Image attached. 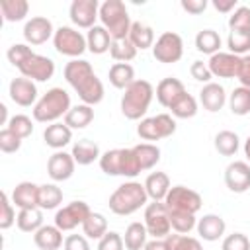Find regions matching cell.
Returning a JSON list of instances; mask_svg holds the SVG:
<instances>
[{"instance_id":"obj_1","label":"cell","mask_w":250,"mask_h":250,"mask_svg":"<svg viewBox=\"0 0 250 250\" xmlns=\"http://www.w3.org/2000/svg\"><path fill=\"white\" fill-rule=\"evenodd\" d=\"M64 80L72 86V90L78 94L82 104L86 105H96L104 100V84L96 76L92 64L84 59H72L70 62L64 64L62 70Z\"/></svg>"},{"instance_id":"obj_2","label":"cell","mask_w":250,"mask_h":250,"mask_svg":"<svg viewBox=\"0 0 250 250\" xmlns=\"http://www.w3.org/2000/svg\"><path fill=\"white\" fill-rule=\"evenodd\" d=\"M146 201H148V195H146L145 184L131 180L115 188V191L109 195L107 205L111 213L119 217H127L139 211L141 207H146Z\"/></svg>"},{"instance_id":"obj_3","label":"cell","mask_w":250,"mask_h":250,"mask_svg":"<svg viewBox=\"0 0 250 250\" xmlns=\"http://www.w3.org/2000/svg\"><path fill=\"white\" fill-rule=\"evenodd\" d=\"M152 98H154L152 84L143 78L135 80L131 86L125 88V92L121 96V113L131 121H139L148 111Z\"/></svg>"},{"instance_id":"obj_4","label":"cell","mask_w":250,"mask_h":250,"mask_svg":"<svg viewBox=\"0 0 250 250\" xmlns=\"http://www.w3.org/2000/svg\"><path fill=\"white\" fill-rule=\"evenodd\" d=\"M70 96L66 90L55 86L51 90H47L37 104L33 105V119L39 123H57L61 117H64L70 109Z\"/></svg>"},{"instance_id":"obj_5","label":"cell","mask_w":250,"mask_h":250,"mask_svg":"<svg viewBox=\"0 0 250 250\" xmlns=\"http://www.w3.org/2000/svg\"><path fill=\"white\" fill-rule=\"evenodd\" d=\"M100 21L111 35V41H121L129 37L131 18L125 2L121 0H105L100 4Z\"/></svg>"},{"instance_id":"obj_6","label":"cell","mask_w":250,"mask_h":250,"mask_svg":"<svg viewBox=\"0 0 250 250\" xmlns=\"http://www.w3.org/2000/svg\"><path fill=\"white\" fill-rule=\"evenodd\" d=\"M100 168L107 176H125V178H135V176H139L143 172L133 148H111V150H105L100 156Z\"/></svg>"},{"instance_id":"obj_7","label":"cell","mask_w":250,"mask_h":250,"mask_svg":"<svg viewBox=\"0 0 250 250\" xmlns=\"http://www.w3.org/2000/svg\"><path fill=\"white\" fill-rule=\"evenodd\" d=\"M176 133V119L170 113H158L154 117H145L137 125V135L143 141H160Z\"/></svg>"},{"instance_id":"obj_8","label":"cell","mask_w":250,"mask_h":250,"mask_svg":"<svg viewBox=\"0 0 250 250\" xmlns=\"http://www.w3.org/2000/svg\"><path fill=\"white\" fill-rule=\"evenodd\" d=\"M53 45H55L59 55H64L70 59H80V55L88 49L86 37L70 25H61L59 29H55Z\"/></svg>"},{"instance_id":"obj_9","label":"cell","mask_w":250,"mask_h":250,"mask_svg":"<svg viewBox=\"0 0 250 250\" xmlns=\"http://www.w3.org/2000/svg\"><path fill=\"white\" fill-rule=\"evenodd\" d=\"M164 205L168 211H180V213H189V215H195L201 205H203V199L201 195L191 189V188H186V186H172L168 195L164 197Z\"/></svg>"},{"instance_id":"obj_10","label":"cell","mask_w":250,"mask_h":250,"mask_svg":"<svg viewBox=\"0 0 250 250\" xmlns=\"http://www.w3.org/2000/svg\"><path fill=\"white\" fill-rule=\"evenodd\" d=\"M145 227L152 238H166L172 232L170 215L164 201H152L145 207Z\"/></svg>"},{"instance_id":"obj_11","label":"cell","mask_w":250,"mask_h":250,"mask_svg":"<svg viewBox=\"0 0 250 250\" xmlns=\"http://www.w3.org/2000/svg\"><path fill=\"white\" fill-rule=\"evenodd\" d=\"M16 68L21 72V76H25V78H29L33 82H47L55 74V62L49 57L37 55L33 51Z\"/></svg>"},{"instance_id":"obj_12","label":"cell","mask_w":250,"mask_h":250,"mask_svg":"<svg viewBox=\"0 0 250 250\" xmlns=\"http://www.w3.org/2000/svg\"><path fill=\"white\" fill-rule=\"evenodd\" d=\"M184 55V41L176 31H164L152 45V57L158 62L172 64L178 62Z\"/></svg>"},{"instance_id":"obj_13","label":"cell","mask_w":250,"mask_h":250,"mask_svg":"<svg viewBox=\"0 0 250 250\" xmlns=\"http://www.w3.org/2000/svg\"><path fill=\"white\" fill-rule=\"evenodd\" d=\"M92 213L90 205L86 201H70L68 205L57 209L55 213V227H59L62 232L66 230H74L78 225L82 227L84 221L88 219V215Z\"/></svg>"},{"instance_id":"obj_14","label":"cell","mask_w":250,"mask_h":250,"mask_svg":"<svg viewBox=\"0 0 250 250\" xmlns=\"http://www.w3.org/2000/svg\"><path fill=\"white\" fill-rule=\"evenodd\" d=\"M68 16L76 27L92 29L96 25V20L100 18V2L98 0H72L68 8Z\"/></svg>"},{"instance_id":"obj_15","label":"cell","mask_w":250,"mask_h":250,"mask_svg":"<svg viewBox=\"0 0 250 250\" xmlns=\"http://www.w3.org/2000/svg\"><path fill=\"white\" fill-rule=\"evenodd\" d=\"M21 33H23V39L27 45H43L55 35V29H53V23L49 18L33 16L31 20L25 21Z\"/></svg>"},{"instance_id":"obj_16","label":"cell","mask_w":250,"mask_h":250,"mask_svg":"<svg viewBox=\"0 0 250 250\" xmlns=\"http://www.w3.org/2000/svg\"><path fill=\"white\" fill-rule=\"evenodd\" d=\"M74 168H76V162L72 158L70 152H64V150H57L49 156L47 160V174L53 182H66L72 178L74 174Z\"/></svg>"},{"instance_id":"obj_17","label":"cell","mask_w":250,"mask_h":250,"mask_svg":"<svg viewBox=\"0 0 250 250\" xmlns=\"http://www.w3.org/2000/svg\"><path fill=\"white\" fill-rule=\"evenodd\" d=\"M225 184L232 193H244L250 189V164L234 160L225 168Z\"/></svg>"},{"instance_id":"obj_18","label":"cell","mask_w":250,"mask_h":250,"mask_svg":"<svg viewBox=\"0 0 250 250\" xmlns=\"http://www.w3.org/2000/svg\"><path fill=\"white\" fill-rule=\"evenodd\" d=\"M8 94H10V100L16 104V105H21V107H29V105H35L37 104V86L33 80L25 78V76H18L10 82V88H8Z\"/></svg>"},{"instance_id":"obj_19","label":"cell","mask_w":250,"mask_h":250,"mask_svg":"<svg viewBox=\"0 0 250 250\" xmlns=\"http://www.w3.org/2000/svg\"><path fill=\"white\" fill-rule=\"evenodd\" d=\"M207 66H209L211 74L217 76V78H236L238 66H240V57L232 55V53L219 51L213 57H209Z\"/></svg>"},{"instance_id":"obj_20","label":"cell","mask_w":250,"mask_h":250,"mask_svg":"<svg viewBox=\"0 0 250 250\" xmlns=\"http://www.w3.org/2000/svg\"><path fill=\"white\" fill-rule=\"evenodd\" d=\"M195 229H197L199 238H203V240H207V242H215V240H219V238L225 234L227 223H225V219H223L221 215L207 213V215H203L201 219H197Z\"/></svg>"},{"instance_id":"obj_21","label":"cell","mask_w":250,"mask_h":250,"mask_svg":"<svg viewBox=\"0 0 250 250\" xmlns=\"http://www.w3.org/2000/svg\"><path fill=\"white\" fill-rule=\"evenodd\" d=\"M186 92V86L182 80L174 78V76H168V78H162L158 84H156V100L162 107H170L182 94Z\"/></svg>"},{"instance_id":"obj_22","label":"cell","mask_w":250,"mask_h":250,"mask_svg":"<svg viewBox=\"0 0 250 250\" xmlns=\"http://www.w3.org/2000/svg\"><path fill=\"white\" fill-rule=\"evenodd\" d=\"M12 203L20 209L39 207V186L33 182H20L12 189Z\"/></svg>"},{"instance_id":"obj_23","label":"cell","mask_w":250,"mask_h":250,"mask_svg":"<svg viewBox=\"0 0 250 250\" xmlns=\"http://www.w3.org/2000/svg\"><path fill=\"white\" fill-rule=\"evenodd\" d=\"M199 104L203 105V109L215 113L219 109H223V105L227 104V92L221 84L217 82H209L199 90Z\"/></svg>"},{"instance_id":"obj_24","label":"cell","mask_w":250,"mask_h":250,"mask_svg":"<svg viewBox=\"0 0 250 250\" xmlns=\"http://www.w3.org/2000/svg\"><path fill=\"white\" fill-rule=\"evenodd\" d=\"M43 141L47 146L55 148V150H62L70 141H72V129L62 121H57V123H51L45 127L43 131Z\"/></svg>"},{"instance_id":"obj_25","label":"cell","mask_w":250,"mask_h":250,"mask_svg":"<svg viewBox=\"0 0 250 250\" xmlns=\"http://www.w3.org/2000/svg\"><path fill=\"white\" fill-rule=\"evenodd\" d=\"M70 154H72V158H74V162L78 166H88L94 160H100V156H102L98 143H94L92 139H78V141H74Z\"/></svg>"},{"instance_id":"obj_26","label":"cell","mask_w":250,"mask_h":250,"mask_svg":"<svg viewBox=\"0 0 250 250\" xmlns=\"http://www.w3.org/2000/svg\"><path fill=\"white\" fill-rule=\"evenodd\" d=\"M33 242L39 250H59L64 240H62V230L55 225H43L35 234Z\"/></svg>"},{"instance_id":"obj_27","label":"cell","mask_w":250,"mask_h":250,"mask_svg":"<svg viewBox=\"0 0 250 250\" xmlns=\"http://www.w3.org/2000/svg\"><path fill=\"white\" fill-rule=\"evenodd\" d=\"M170 178L166 172H150L145 180V189L148 199L152 201H164V197L170 191Z\"/></svg>"},{"instance_id":"obj_28","label":"cell","mask_w":250,"mask_h":250,"mask_svg":"<svg viewBox=\"0 0 250 250\" xmlns=\"http://www.w3.org/2000/svg\"><path fill=\"white\" fill-rule=\"evenodd\" d=\"M107 78H109V84L117 90H125L127 86H131L137 80L135 78V68L129 62H113L109 66Z\"/></svg>"},{"instance_id":"obj_29","label":"cell","mask_w":250,"mask_h":250,"mask_svg":"<svg viewBox=\"0 0 250 250\" xmlns=\"http://www.w3.org/2000/svg\"><path fill=\"white\" fill-rule=\"evenodd\" d=\"M86 45H88V51L94 53V55H104L109 51L111 47V35L107 33V29L104 25H94L92 29H88V35H86Z\"/></svg>"},{"instance_id":"obj_30","label":"cell","mask_w":250,"mask_h":250,"mask_svg":"<svg viewBox=\"0 0 250 250\" xmlns=\"http://www.w3.org/2000/svg\"><path fill=\"white\" fill-rule=\"evenodd\" d=\"M129 41L137 47V51H145V49H152L154 45V29L143 21H133L131 23V31H129Z\"/></svg>"},{"instance_id":"obj_31","label":"cell","mask_w":250,"mask_h":250,"mask_svg":"<svg viewBox=\"0 0 250 250\" xmlns=\"http://www.w3.org/2000/svg\"><path fill=\"white\" fill-rule=\"evenodd\" d=\"M94 121V107L86 105V104H78L72 105L68 109V113L64 115V123L70 129H84Z\"/></svg>"},{"instance_id":"obj_32","label":"cell","mask_w":250,"mask_h":250,"mask_svg":"<svg viewBox=\"0 0 250 250\" xmlns=\"http://www.w3.org/2000/svg\"><path fill=\"white\" fill-rule=\"evenodd\" d=\"M133 152H135L143 172L154 168L160 162V148L154 143H139L133 146Z\"/></svg>"},{"instance_id":"obj_33","label":"cell","mask_w":250,"mask_h":250,"mask_svg":"<svg viewBox=\"0 0 250 250\" xmlns=\"http://www.w3.org/2000/svg\"><path fill=\"white\" fill-rule=\"evenodd\" d=\"M16 225L21 232H31L35 234L41 227H43V213L39 207L33 209H20L18 217H16Z\"/></svg>"},{"instance_id":"obj_34","label":"cell","mask_w":250,"mask_h":250,"mask_svg":"<svg viewBox=\"0 0 250 250\" xmlns=\"http://www.w3.org/2000/svg\"><path fill=\"white\" fill-rule=\"evenodd\" d=\"M221 35L215 31V29H201L197 35H195V49L203 55H209L213 57L215 53L221 51Z\"/></svg>"},{"instance_id":"obj_35","label":"cell","mask_w":250,"mask_h":250,"mask_svg":"<svg viewBox=\"0 0 250 250\" xmlns=\"http://www.w3.org/2000/svg\"><path fill=\"white\" fill-rule=\"evenodd\" d=\"M146 227L145 223H131L127 229H125V234H123V242H125V250H143L145 244H146Z\"/></svg>"},{"instance_id":"obj_36","label":"cell","mask_w":250,"mask_h":250,"mask_svg":"<svg viewBox=\"0 0 250 250\" xmlns=\"http://www.w3.org/2000/svg\"><path fill=\"white\" fill-rule=\"evenodd\" d=\"M213 145H215V150L221 156H232V154H236V150L240 146V139H238V135L234 131L225 129V131H219L215 135Z\"/></svg>"},{"instance_id":"obj_37","label":"cell","mask_w":250,"mask_h":250,"mask_svg":"<svg viewBox=\"0 0 250 250\" xmlns=\"http://www.w3.org/2000/svg\"><path fill=\"white\" fill-rule=\"evenodd\" d=\"M0 12H2L4 20L10 23L21 21V20H25V16L29 12V2L27 0H2Z\"/></svg>"},{"instance_id":"obj_38","label":"cell","mask_w":250,"mask_h":250,"mask_svg":"<svg viewBox=\"0 0 250 250\" xmlns=\"http://www.w3.org/2000/svg\"><path fill=\"white\" fill-rule=\"evenodd\" d=\"M168 109L172 111V115H174L176 119H191V117H195V113H197V100H195L191 94L184 92Z\"/></svg>"},{"instance_id":"obj_39","label":"cell","mask_w":250,"mask_h":250,"mask_svg":"<svg viewBox=\"0 0 250 250\" xmlns=\"http://www.w3.org/2000/svg\"><path fill=\"white\" fill-rule=\"evenodd\" d=\"M107 232V219L102 213H90L82 225V234L90 240H100Z\"/></svg>"},{"instance_id":"obj_40","label":"cell","mask_w":250,"mask_h":250,"mask_svg":"<svg viewBox=\"0 0 250 250\" xmlns=\"http://www.w3.org/2000/svg\"><path fill=\"white\" fill-rule=\"evenodd\" d=\"M62 203V189L55 184H43L39 186V209L49 211L57 209Z\"/></svg>"},{"instance_id":"obj_41","label":"cell","mask_w":250,"mask_h":250,"mask_svg":"<svg viewBox=\"0 0 250 250\" xmlns=\"http://www.w3.org/2000/svg\"><path fill=\"white\" fill-rule=\"evenodd\" d=\"M229 107L234 115H248L250 113V88L238 86L229 96Z\"/></svg>"},{"instance_id":"obj_42","label":"cell","mask_w":250,"mask_h":250,"mask_svg":"<svg viewBox=\"0 0 250 250\" xmlns=\"http://www.w3.org/2000/svg\"><path fill=\"white\" fill-rule=\"evenodd\" d=\"M229 53L244 57L250 53V31H229L227 37Z\"/></svg>"},{"instance_id":"obj_43","label":"cell","mask_w":250,"mask_h":250,"mask_svg":"<svg viewBox=\"0 0 250 250\" xmlns=\"http://www.w3.org/2000/svg\"><path fill=\"white\" fill-rule=\"evenodd\" d=\"M109 55L113 61L117 62H129L137 57V47L127 39H121V41H111V47H109Z\"/></svg>"},{"instance_id":"obj_44","label":"cell","mask_w":250,"mask_h":250,"mask_svg":"<svg viewBox=\"0 0 250 250\" xmlns=\"http://www.w3.org/2000/svg\"><path fill=\"white\" fill-rule=\"evenodd\" d=\"M170 215V225H172V230L178 232V234H188L195 229L197 225V219L195 215H189V213H180V211H168Z\"/></svg>"},{"instance_id":"obj_45","label":"cell","mask_w":250,"mask_h":250,"mask_svg":"<svg viewBox=\"0 0 250 250\" xmlns=\"http://www.w3.org/2000/svg\"><path fill=\"white\" fill-rule=\"evenodd\" d=\"M6 127H8L10 131H14V133H16L18 137H21V139H27V137L33 133V121H31V117H27V115H23V113L12 115Z\"/></svg>"},{"instance_id":"obj_46","label":"cell","mask_w":250,"mask_h":250,"mask_svg":"<svg viewBox=\"0 0 250 250\" xmlns=\"http://www.w3.org/2000/svg\"><path fill=\"white\" fill-rule=\"evenodd\" d=\"M16 209H14V203L12 199L8 197L6 191H2L0 195V229L2 230H8L14 223H16Z\"/></svg>"},{"instance_id":"obj_47","label":"cell","mask_w":250,"mask_h":250,"mask_svg":"<svg viewBox=\"0 0 250 250\" xmlns=\"http://www.w3.org/2000/svg\"><path fill=\"white\" fill-rule=\"evenodd\" d=\"M229 27L230 31H250V8L238 6L229 16Z\"/></svg>"},{"instance_id":"obj_48","label":"cell","mask_w":250,"mask_h":250,"mask_svg":"<svg viewBox=\"0 0 250 250\" xmlns=\"http://www.w3.org/2000/svg\"><path fill=\"white\" fill-rule=\"evenodd\" d=\"M168 240V246L170 250H203L201 242L193 236H188V234H168L166 236Z\"/></svg>"},{"instance_id":"obj_49","label":"cell","mask_w":250,"mask_h":250,"mask_svg":"<svg viewBox=\"0 0 250 250\" xmlns=\"http://www.w3.org/2000/svg\"><path fill=\"white\" fill-rule=\"evenodd\" d=\"M21 137H18L14 131H10L8 127H4L0 131V150L6 152V154H12V152H18L20 146H21Z\"/></svg>"},{"instance_id":"obj_50","label":"cell","mask_w":250,"mask_h":250,"mask_svg":"<svg viewBox=\"0 0 250 250\" xmlns=\"http://www.w3.org/2000/svg\"><path fill=\"white\" fill-rule=\"evenodd\" d=\"M221 250H250V240L244 232H232L223 238Z\"/></svg>"},{"instance_id":"obj_51","label":"cell","mask_w":250,"mask_h":250,"mask_svg":"<svg viewBox=\"0 0 250 250\" xmlns=\"http://www.w3.org/2000/svg\"><path fill=\"white\" fill-rule=\"evenodd\" d=\"M125 242L123 236L115 230H107L100 240H98V250H123Z\"/></svg>"},{"instance_id":"obj_52","label":"cell","mask_w":250,"mask_h":250,"mask_svg":"<svg viewBox=\"0 0 250 250\" xmlns=\"http://www.w3.org/2000/svg\"><path fill=\"white\" fill-rule=\"evenodd\" d=\"M29 53H31V47H29V45H25V43H14V45L8 49L6 57H8V61H10L14 66H18Z\"/></svg>"},{"instance_id":"obj_53","label":"cell","mask_w":250,"mask_h":250,"mask_svg":"<svg viewBox=\"0 0 250 250\" xmlns=\"http://www.w3.org/2000/svg\"><path fill=\"white\" fill-rule=\"evenodd\" d=\"M189 74H191V78H195L197 82H205V84H209L211 78H213V74H211L207 62H203V61H193L191 66H189Z\"/></svg>"},{"instance_id":"obj_54","label":"cell","mask_w":250,"mask_h":250,"mask_svg":"<svg viewBox=\"0 0 250 250\" xmlns=\"http://www.w3.org/2000/svg\"><path fill=\"white\" fill-rule=\"evenodd\" d=\"M64 250H90L88 238L84 234H68L62 244Z\"/></svg>"},{"instance_id":"obj_55","label":"cell","mask_w":250,"mask_h":250,"mask_svg":"<svg viewBox=\"0 0 250 250\" xmlns=\"http://www.w3.org/2000/svg\"><path fill=\"white\" fill-rule=\"evenodd\" d=\"M240 86L250 88V53L240 57V66H238V74H236Z\"/></svg>"},{"instance_id":"obj_56","label":"cell","mask_w":250,"mask_h":250,"mask_svg":"<svg viewBox=\"0 0 250 250\" xmlns=\"http://www.w3.org/2000/svg\"><path fill=\"white\" fill-rule=\"evenodd\" d=\"M207 0H182L180 2V6H182V10H186L188 14H191V16H199V14H203L205 12V8H207Z\"/></svg>"},{"instance_id":"obj_57","label":"cell","mask_w":250,"mask_h":250,"mask_svg":"<svg viewBox=\"0 0 250 250\" xmlns=\"http://www.w3.org/2000/svg\"><path fill=\"white\" fill-rule=\"evenodd\" d=\"M213 8L223 14H232L238 8V0H213Z\"/></svg>"},{"instance_id":"obj_58","label":"cell","mask_w":250,"mask_h":250,"mask_svg":"<svg viewBox=\"0 0 250 250\" xmlns=\"http://www.w3.org/2000/svg\"><path fill=\"white\" fill-rule=\"evenodd\" d=\"M143 250H170V246H168L166 238H152V240H148L145 244Z\"/></svg>"},{"instance_id":"obj_59","label":"cell","mask_w":250,"mask_h":250,"mask_svg":"<svg viewBox=\"0 0 250 250\" xmlns=\"http://www.w3.org/2000/svg\"><path fill=\"white\" fill-rule=\"evenodd\" d=\"M0 123L2 125H8V121H10V117H8V107L4 105V104H0Z\"/></svg>"},{"instance_id":"obj_60","label":"cell","mask_w":250,"mask_h":250,"mask_svg":"<svg viewBox=\"0 0 250 250\" xmlns=\"http://www.w3.org/2000/svg\"><path fill=\"white\" fill-rule=\"evenodd\" d=\"M244 154H246V160H248V164H250V137L244 141Z\"/></svg>"}]
</instances>
